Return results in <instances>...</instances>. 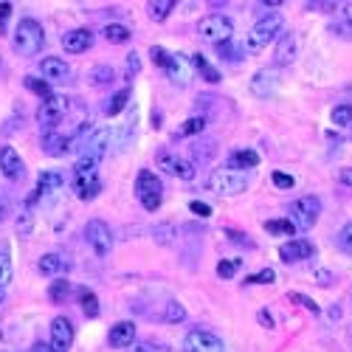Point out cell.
<instances>
[{"label": "cell", "mask_w": 352, "mask_h": 352, "mask_svg": "<svg viewBox=\"0 0 352 352\" xmlns=\"http://www.w3.org/2000/svg\"><path fill=\"white\" fill-rule=\"evenodd\" d=\"M0 172L9 180H20L26 175V163H23V158L14 147H0Z\"/></svg>", "instance_id": "cell-16"}, {"label": "cell", "mask_w": 352, "mask_h": 352, "mask_svg": "<svg viewBox=\"0 0 352 352\" xmlns=\"http://www.w3.org/2000/svg\"><path fill=\"white\" fill-rule=\"evenodd\" d=\"M70 290H74V285H70L68 279H57V282H51V285H49V299L54 304H59V301H65L70 296Z\"/></svg>", "instance_id": "cell-35"}, {"label": "cell", "mask_w": 352, "mask_h": 352, "mask_svg": "<svg viewBox=\"0 0 352 352\" xmlns=\"http://www.w3.org/2000/svg\"><path fill=\"white\" fill-rule=\"evenodd\" d=\"M3 217H6V206H0V223H3Z\"/></svg>", "instance_id": "cell-60"}, {"label": "cell", "mask_w": 352, "mask_h": 352, "mask_svg": "<svg viewBox=\"0 0 352 352\" xmlns=\"http://www.w3.org/2000/svg\"><path fill=\"white\" fill-rule=\"evenodd\" d=\"M12 282V256L9 251H0V290Z\"/></svg>", "instance_id": "cell-40"}, {"label": "cell", "mask_w": 352, "mask_h": 352, "mask_svg": "<svg viewBox=\"0 0 352 352\" xmlns=\"http://www.w3.org/2000/svg\"><path fill=\"white\" fill-rule=\"evenodd\" d=\"M37 268H40L42 276H59V273H65V271L70 268V262L65 260L62 254H42L40 262H37Z\"/></svg>", "instance_id": "cell-24"}, {"label": "cell", "mask_w": 352, "mask_h": 352, "mask_svg": "<svg viewBox=\"0 0 352 352\" xmlns=\"http://www.w3.org/2000/svg\"><path fill=\"white\" fill-rule=\"evenodd\" d=\"M336 243H338V248L341 251H347V254H352V220L338 231V237H336Z\"/></svg>", "instance_id": "cell-44"}, {"label": "cell", "mask_w": 352, "mask_h": 352, "mask_svg": "<svg viewBox=\"0 0 352 352\" xmlns=\"http://www.w3.org/2000/svg\"><path fill=\"white\" fill-rule=\"evenodd\" d=\"M107 147H110V130H96L87 141H85V152L82 155H93V158H99L102 161V155L107 152Z\"/></svg>", "instance_id": "cell-25"}, {"label": "cell", "mask_w": 352, "mask_h": 352, "mask_svg": "<svg viewBox=\"0 0 352 352\" xmlns=\"http://www.w3.org/2000/svg\"><path fill=\"white\" fill-rule=\"evenodd\" d=\"M135 198L147 211H158L163 203V183L152 170H141L135 178Z\"/></svg>", "instance_id": "cell-3"}, {"label": "cell", "mask_w": 352, "mask_h": 352, "mask_svg": "<svg viewBox=\"0 0 352 352\" xmlns=\"http://www.w3.org/2000/svg\"><path fill=\"white\" fill-rule=\"evenodd\" d=\"M189 62H192V68L198 70V74H200V79H206L208 85H217V82H223V77H220V70L215 68V65H211L203 54H192L189 57Z\"/></svg>", "instance_id": "cell-26"}, {"label": "cell", "mask_w": 352, "mask_h": 352, "mask_svg": "<svg viewBox=\"0 0 352 352\" xmlns=\"http://www.w3.org/2000/svg\"><path fill=\"white\" fill-rule=\"evenodd\" d=\"M183 352H226V344L220 336L208 333V330H189L180 344Z\"/></svg>", "instance_id": "cell-10"}, {"label": "cell", "mask_w": 352, "mask_h": 352, "mask_svg": "<svg viewBox=\"0 0 352 352\" xmlns=\"http://www.w3.org/2000/svg\"><path fill=\"white\" fill-rule=\"evenodd\" d=\"M74 321H70L68 316H54L51 319V352H70V347H74Z\"/></svg>", "instance_id": "cell-11"}, {"label": "cell", "mask_w": 352, "mask_h": 352, "mask_svg": "<svg viewBox=\"0 0 352 352\" xmlns=\"http://www.w3.org/2000/svg\"><path fill=\"white\" fill-rule=\"evenodd\" d=\"M127 352H158V347L152 341H141V344H133Z\"/></svg>", "instance_id": "cell-55"}, {"label": "cell", "mask_w": 352, "mask_h": 352, "mask_svg": "<svg viewBox=\"0 0 352 352\" xmlns=\"http://www.w3.org/2000/svg\"><path fill=\"white\" fill-rule=\"evenodd\" d=\"M189 68H192L189 57L172 54L170 62H167V68H163V74H167L172 82H178V85H186V82H189Z\"/></svg>", "instance_id": "cell-22"}, {"label": "cell", "mask_w": 352, "mask_h": 352, "mask_svg": "<svg viewBox=\"0 0 352 352\" xmlns=\"http://www.w3.org/2000/svg\"><path fill=\"white\" fill-rule=\"evenodd\" d=\"M240 268H243V260H220L217 262V276L220 279H231Z\"/></svg>", "instance_id": "cell-41"}, {"label": "cell", "mask_w": 352, "mask_h": 352, "mask_svg": "<svg viewBox=\"0 0 352 352\" xmlns=\"http://www.w3.org/2000/svg\"><path fill=\"white\" fill-rule=\"evenodd\" d=\"M217 54H220L223 59H228V62H237V59H240V57H237V54H240V49H234L231 42H226V45H217Z\"/></svg>", "instance_id": "cell-50"}, {"label": "cell", "mask_w": 352, "mask_h": 352, "mask_svg": "<svg viewBox=\"0 0 352 352\" xmlns=\"http://www.w3.org/2000/svg\"><path fill=\"white\" fill-rule=\"evenodd\" d=\"M265 231L268 234H276V237H296V226H293V220L290 217H279V220H265Z\"/></svg>", "instance_id": "cell-31"}, {"label": "cell", "mask_w": 352, "mask_h": 352, "mask_svg": "<svg viewBox=\"0 0 352 352\" xmlns=\"http://www.w3.org/2000/svg\"><path fill=\"white\" fill-rule=\"evenodd\" d=\"M150 57H152V65H158V68L163 70V68H167V62H170V57H172V54H170L167 49H163V45H152V49H150Z\"/></svg>", "instance_id": "cell-45"}, {"label": "cell", "mask_w": 352, "mask_h": 352, "mask_svg": "<svg viewBox=\"0 0 352 352\" xmlns=\"http://www.w3.org/2000/svg\"><path fill=\"white\" fill-rule=\"evenodd\" d=\"M130 96H133V93H130V87H122V90H116L113 93V96L102 105V113L105 116H119L124 107H127V102H130Z\"/></svg>", "instance_id": "cell-29"}, {"label": "cell", "mask_w": 352, "mask_h": 352, "mask_svg": "<svg viewBox=\"0 0 352 352\" xmlns=\"http://www.w3.org/2000/svg\"><path fill=\"white\" fill-rule=\"evenodd\" d=\"M14 51L20 57H37L42 51V45H45V29H42V23L34 20V17H23L17 23V29H14Z\"/></svg>", "instance_id": "cell-2"}, {"label": "cell", "mask_w": 352, "mask_h": 352, "mask_svg": "<svg viewBox=\"0 0 352 352\" xmlns=\"http://www.w3.org/2000/svg\"><path fill=\"white\" fill-rule=\"evenodd\" d=\"M256 321H260L265 330H271V327H273V316H271L268 310H260V313H256Z\"/></svg>", "instance_id": "cell-56"}, {"label": "cell", "mask_w": 352, "mask_h": 352, "mask_svg": "<svg viewBox=\"0 0 352 352\" xmlns=\"http://www.w3.org/2000/svg\"><path fill=\"white\" fill-rule=\"evenodd\" d=\"M198 37L208 45H226L234 37V23L226 14H208L198 23Z\"/></svg>", "instance_id": "cell-4"}, {"label": "cell", "mask_w": 352, "mask_h": 352, "mask_svg": "<svg viewBox=\"0 0 352 352\" xmlns=\"http://www.w3.org/2000/svg\"><path fill=\"white\" fill-rule=\"evenodd\" d=\"M330 31L333 34H338V37H347V40H352V26H347V23H333V26H330Z\"/></svg>", "instance_id": "cell-53"}, {"label": "cell", "mask_w": 352, "mask_h": 352, "mask_svg": "<svg viewBox=\"0 0 352 352\" xmlns=\"http://www.w3.org/2000/svg\"><path fill=\"white\" fill-rule=\"evenodd\" d=\"M226 237L234 243V245H245V248H254V240H248V234L237 231V228H226Z\"/></svg>", "instance_id": "cell-47"}, {"label": "cell", "mask_w": 352, "mask_h": 352, "mask_svg": "<svg viewBox=\"0 0 352 352\" xmlns=\"http://www.w3.org/2000/svg\"><path fill=\"white\" fill-rule=\"evenodd\" d=\"M310 256H316V245L308 240V237H293L288 243L279 245V260L282 262H301V260H310Z\"/></svg>", "instance_id": "cell-12"}, {"label": "cell", "mask_w": 352, "mask_h": 352, "mask_svg": "<svg viewBox=\"0 0 352 352\" xmlns=\"http://www.w3.org/2000/svg\"><path fill=\"white\" fill-rule=\"evenodd\" d=\"M135 341V324L133 321H116L107 333V344L113 349H127Z\"/></svg>", "instance_id": "cell-19"}, {"label": "cell", "mask_w": 352, "mask_h": 352, "mask_svg": "<svg viewBox=\"0 0 352 352\" xmlns=\"http://www.w3.org/2000/svg\"><path fill=\"white\" fill-rule=\"evenodd\" d=\"M338 180H341L344 186H349V189H352V167H344V170L338 172Z\"/></svg>", "instance_id": "cell-57"}, {"label": "cell", "mask_w": 352, "mask_h": 352, "mask_svg": "<svg viewBox=\"0 0 352 352\" xmlns=\"http://www.w3.org/2000/svg\"><path fill=\"white\" fill-rule=\"evenodd\" d=\"M99 158L93 155H82L77 163H74V175H99Z\"/></svg>", "instance_id": "cell-36"}, {"label": "cell", "mask_w": 352, "mask_h": 352, "mask_svg": "<svg viewBox=\"0 0 352 352\" xmlns=\"http://www.w3.org/2000/svg\"><path fill=\"white\" fill-rule=\"evenodd\" d=\"M206 116H189L178 130H175V138H189V135H200L206 130Z\"/></svg>", "instance_id": "cell-32"}, {"label": "cell", "mask_w": 352, "mask_h": 352, "mask_svg": "<svg viewBox=\"0 0 352 352\" xmlns=\"http://www.w3.org/2000/svg\"><path fill=\"white\" fill-rule=\"evenodd\" d=\"M14 228H17V234H20V237H26V234H31V228H34V215H31L29 208H26V211H23V215L17 217Z\"/></svg>", "instance_id": "cell-43"}, {"label": "cell", "mask_w": 352, "mask_h": 352, "mask_svg": "<svg viewBox=\"0 0 352 352\" xmlns=\"http://www.w3.org/2000/svg\"><path fill=\"white\" fill-rule=\"evenodd\" d=\"M321 215V200L316 195H304L290 203V220L296 228H313Z\"/></svg>", "instance_id": "cell-6"}, {"label": "cell", "mask_w": 352, "mask_h": 352, "mask_svg": "<svg viewBox=\"0 0 352 352\" xmlns=\"http://www.w3.org/2000/svg\"><path fill=\"white\" fill-rule=\"evenodd\" d=\"M23 85H26V90H31L34 96H40V102H45V99H51V96H54V93H51V85L45 82V79L26 77V79H23Z\"/></svg>", "instance_id": "cell-34"}, {"label": "cell", "mask_w": 352, "mask_h": 352, "mask_svg": "<svg viewBox=\"0 0 352 352\" xmlns=\"http://www.w3.org/2000/svg\"><path fill=\"white\" fill-rule=\"evenodd\" d=\"M0 338H3V333H0Z\"/></svg>", "instance_id": "cell-62"}, {"label": "cell", "mask_w": 352, "mask_h": 352, "mask_svg": "<svg viewBox=\"0 0 352 352\" xmlns=\"http://www.w3.org/2000/svg\"><path fill=\"white\" fill-rule=\"evenodd\" d=\"M276 282V271L273 268H262L251 276H245V285H273Z\"/></svg>", "instance_id": "cell-39"}, {"label": "cell", "mask_w": 352, "mask_h": 352, "mask_svg": "<svg viewBox=\"0 0 352 352\" xmlns=\"http://www.w3.org/2000/svg\"><path fill=\"white\" fill-rule=\"evenodd\" d=\"M0 304H3V290H0Z\"/></svg>", "instance_id": "cell-61"}, {"label": "cell", "mask_w": 352, "mask_h": 352, "mask_svg": "<svg viewBox=\"0 0 352 352\" xmlns=\"http://www.w3.org/2000/svg\"><path fill=\"white\" fill-rule=\"evenodd\" d=\"M296 59V34L293 31H285V34H279L276 40V49H273V62L279 68H285Z\"/></svg>", "instance_id": "cell-20"}, {"label": "cell", "mask_w": 352, "mask_h": 352, "mask_svg": "<svg viewBox=\"0 0 352 352\" xmlns=\"http://www.w3.org/2000/svg\"><path fill=\"white\" fill-rule=\"evenodd\" d=\"M77 299H79V308H82V313L87 316V319H99V313H102V308H99V296L93 293L90 288H77Z\"/></svg>", "instance_id": "cell-27"}, {"label": "cell", "mask_w": 352, "mask_h": 352, "mask_svg": "<svg viewBox=\"0 0 352 352\" xmlns=\"http://www.w3.org/2000/svg\"><path fill=\"white\" fill-rule=\"evenodd\" d=\"M29 352H51V344H45V341H37Z\"/></svg>", "instance_id": "cell-58"}, {"label": "cell", "mask_w": 352, "mask_h": 352, "mask_svg": "<svg viewBox=\"0 0 352 352\" xmlns=\"http://www.w3.org/2000/svg\"><path fill=\"white\" fill-rule=\"evenodd\" d=\"M163 321H170V324L186 321V308H183L180 301H167V310H163Z\"/></svg>", "instance_id": "cell-38"}, {"label": "cell", "mask_w": 352, "mask_h": 352, "mask_svg": "<svg viewBox=\"0 0 352 352\" xmlns=\"http://www.w3.org/2000/svg\"><path fill=\"white\" fill-rule=\"evenodd\" d=\"M155 167H158L161 172L172 175V178H180V180H192V178H195V163L186 161V158H180V155L172 152V150H158V152H155Z\"/></svg>", "instance_id": "cell-7"}, {"label": "cell", "mask_w": 352, "mask_h": 352, "mask_svg": "<svg viewBox=\"0 0 352 352\" xmlns=\"http://www.w3.org/2000/svg\"><path fill=\"white\" fill-rule=\"evenodd\" d=\"M189 211H192L195 217H203V220H206V217H211V206H208V203H203V200H192V203H189Z\"/></svg>", "instance_id": "cell-49"}, {"label": "cell", "mask_w": 352, "mask_h": 352, "mask_svg": "<svg viewBox=\"0 0 352 352\" xmlns=\"http://www.w3.org/2000/svg\"><path fill=\"white\" fill-rule=\"evenodd\" d=\"M245 186H248V178L245 172H231V170H215L208 175V189L220 195V198H234V195H240L245 192Z\"/></svg>", "instance_id": "cell-5"}, {"label": "cell", "mask_w": 352, "mask_h": 352, "mask_svg": "<svg viewBox=\"0 0 352 352\" xmlns=\"http://www.w3.org/2000/svg\"><path fill=\"white\" fill-rule=\"evenodd\" d=\"M40 74L45 82H68L70 79V65L62 57H42L40 59Z\"/></svg>", "instance_id": "cell-15"}, {"label": "cell", "mask_w": 352, "mask_h": 352, "mask_svg": "<svg viewBox=\"0 0 352 352\" xmlns=\"http://www.w3.org/2000/svg\"><path fill=\"white\" fill-rule=\"evenodd\" d=\"M102 34H105V40H107L110 45H124V42H130V37H133V31L124 26V23H107V26L102 29Z\"/></svg>", "instance_id": "cell-30"}, {"label": "cell", "mask_w": 352, "mask_h": 352, "mask_svg": "<svg viewBox=\"0 0 352 352\" xmlns=\"http://www.w3.org/2000/svg\"><path fill=\"white\" fill-rule=\"evenodd\" d=\"M9 20H12V3H0V31H9Z\"/></svg>", "instance_id": "cell-51"}, {"label": "cell", "mask_w": 352, "mask_h": 352, "mask_svg": "<svg viewBox=\"0 0 352 352\" xmlns=\"http://www.w3.org/2000/svg\"><path fill=\"white\" fill-rule=\"evenodd\" d=\"M338 20L347 23V26H352V3H341L338 6Z\"/></svg>", "instance_id": "cell-54"}, {"label": "cell", "mask_w": 352, "mask_h": 352, "mask_svg": "<svg viewBox=\"0 0 352 352\" xmlns=\"http://www.w3.org/2000/svg\"><path fill=\"white\" fill-rule=\"evenodd\" d=\"M330 119H333V124H336V127H352V105H349V102L336 105Z\"/></svg>", "instance_id": "cell-37"}, {"label": "cell", "mask_w": 352, "mask_h": 352, "mask_svg": "<svg viewBox=\"0 0 352 352\" xmlns=\"http://www.w3.org/2000/svg\"><path fill=\"white\" fill-rule=\"evenodd\" d=\"M273 186H276V189H293L296 180L288 172H273Z\"/></svg>", "instance_id": "cell-48"}, {"label": "cell", "mask_w": 352, "mask_h": 352, "mask_svg": "<svg viewBox=\"0 0 352 352\" xmlns=\"http://www.w3.org/2000/svg\"><path fill=\"white\" fill-rule=\"evenodd\" d=\"M65 186V178H62V172H57V170H45V172H40V178H37V195L40 198H45V195H54V192H59Z\"/></svg>", "instance_id": "cell-23"}, {"label": "cell", "mask_w": 352, "mask_h": 352, "mask_svg": "<svg viewBox=\"0 0 352 352\" xmlns=\"http://www.w3.org/2000/svg\"><path fill=\"white\" fill-rule=\"evenodd\" d=\"M87 79H90V85L93 87H113V82H116V68L113 65H96L87 74Z\"/></svg>", "instance_id": "cell-28"}, {"label": "cell", "mask_w": 352, "mask_h": 352, "mask_svg": "<svg viewBox=\"0 0 352 352\" xmlns=\"http://www.w3.org/2000/svg\"><path fill=\"white\" fill-rule=\"evenodd\" d=\"M313 279L319 282V285H321V288H330V285H333V282H336V276H333L330 271H316V273H313Z\"/></svg>", "instance_id": "cell-52"}, {"label": "cell", "mask_w": 352, "mask_h": 352, "mask_svg": "<svg viewBox=\"0 0 352 352\" xmlns=\"http://www.w3.org/2000/svg\"><path fill=\"white\" fill-rule=\"evenodd\" d=\"M65 113H68V99H65V96H57V93H54L51 99L40 102V107H37V122H40V127H42L45 133H54L57 124L65 119Z\"/></svg>", "instance_id": "cell-9"}, {"label": "cell", "mask_w": 352, "mask_h": 352, "mask_svg": "<svg viewBox=\"0 0 352 352\" xmlns=\"http://www.w3.org/2000/svg\"><path fill=\"white\" fill-rule=\"evenodd\" d=\"M138 70H141V57L133 51V54H127V62H124V79H135Z\"/></svg>", "instance_id": "cell-46"}, {"label": "cell", "mask_w": 352, "mask_h": 352, "mask_svg": "<svg viewBox=\"0 0 352 352\" xmlns=\"http://www.w3.org/2000/svg\"><path fill=\"white\" fill-rule=\"evenodd\" d=\"M172 9H175V0H150V3H147L150 20H155V23H163L170 17Z\"/></svg>", "instance_id": "cell-33"}, {"label": "cell", "mask_w": 352, "mask_h": 352, "mask_svg": "<svg viewBox=\"0 0 352 352\" xmlns=\"http://www.w3.org/2000/svg\"><path fill=\"white\" fill-rule=\"evenodd\" d=\"M288 301H296V304H301V308L308 310V313H313V316H319V313H321V308H319V304H316L310 296H304V293H288Z\"/></svg>", "instance_id": "cell-42"}, {"label": "cell", "mask_w": 352, "mask_h": 352, "mask_svg": "<svg viewBox=\"0 0 352 352\" xmlns=\"http://www.w3.org/2000/svg\"><path fill=\"white\" fill-rule=\"evenodd\" d=\"M42 150H45V155H51V158H62V155H68L70 150H74V138L70 135H65V133H45L42 135Z\"/></svg>", "instance_id": "cell-17"}, {"label": "cell", "mask_w": 352, "mask_h": 352, "mask_svg": "<svg viewBox=\"0 0 352 352\" xmlns=\"http://www.w3.org/2000/svg\"><path fill=\"white\" fill-rule=\"evenodd\" d=\"M260 6H262V9H276V6H279V0H262Z\"/></svg>", "instance_id": "cell-59"}, {"label": "cell", "mask_w": 352, "mask_h": 352, "mask_svg": "<svg viewBox=\"0 0 352 352\" xmlns=\"http://www.w3.org/2000/svg\"><path fill=\"white\" fill-rule=\"evenodd\" d=\"M260 163V152L256 150H248V147H240V150H231L228 158H226V170L231 172H243V170H254Z\"/></svg>", "instance_id": "cell-18"}, {"label": "cell", "mask_w": 352, "mask_h": 352, "mask_svg": "<svg viewBox=\"0 0 352 352\" xmlns=\"http://www.w3.org/2000/svg\"><path fill=\"white\" fill-rule=\"evenodd\" d=\"M70 189L77 192L79 200H96L99 192L105 189V183L99 175H70Z\"/></svg>", "instance_id": "cell-13"}, {"label": "cell", "mask_w": 352, "mask_h": 352, "mask_svg": "<svg viewBox=\"0 0 352 352\" xmlns=\"http://www.w3.org/2000/svg\"><path fill=\"white\" fill-rule=\"evenodd\" d=\"M93 45V31L90 29H74L62 37V49L68 54H85Z\"/></svg>", "instance_id": "cell-21"}, {"label": "cell", "mask_w": 352, "mask_h": 352, "mask_svg": "<svg viewBox=\"0 0 352 352\" xmlns=\"http://www.w3.org/2000/svg\"><path fill=\"white\" fill-rule=\"evenodd\" d=\"M279 87V77H276V70L273 68H262V70H256L254 79H251V93L256 99H271L273 93Z\"/></svg>", "instance_id": "cell-14"}, {"label": "cell", "mask_w": 352, "mask_h": 352, "mask_svg": "<svg viewBox=\"0 0 352 352\" xmlns=\"http://www.w3.org/2000/svg\"><path fill=\"white\" fill-rule=\"evenodd\" d=\"M85 243L93 248V254H96V256H107L110 248H113V231H110V226L105 220H99V217L87 220L85 223Z\"/></svg>", "instance_id": "cell-8"}, {"label": "cell", "mask_w": 352, "mask_h": 352, "mask_svg": "<svg viewBox=\"0 0 352 352\" xmlns=\"http://www.w3.org/2000/svg\"><path fill=\"white\" fill-rule=\"evenodd\" d=\"M282 29H285V17H282L279 12H268V14H262V17L251 26V31L245 34L243 51L254 54V51L268 49V42H276V40H279Z\"/></svg>", "instance_id": "cell-1"}]
</instances>
